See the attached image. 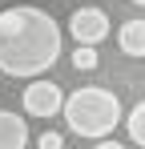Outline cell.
<instances>
[{"instance_id": "cell-1", "label": "cell", "mask_w": 145, "mask_h": 149, "mask_svg": "<svg viewBox=\"0 0 145 149\" xmlns=\"http://www.w3.org/2000/svg\"><path fill=\"white\" fill-rule=\"evenodd\" d=\"M61 61V24L36 4H12L0 12V73L40 77Z\"/></svg>"}, {"instance_id": "cell-2", "label": "cell", "mask_w": 145, "mask_h": 149, "mask_svg": "<svg viewBox=\"0 0 145 149\" xmlns=\"http://www.w3.org/2000/svg\"><path fill=\"white\" fill-rule=\"evenodd\" d=\"M61 117L69 125V133H77V137H89V141L113 137V129L121 125V101L117 93L89 85V89H77L61 101Z\"/></svg>"}, {"instance_id": "cell-3", "label": "cell", "mask_w": 145, "mask_h": 149, "mask_svg": "<svg viewBox=\"0 0 145 149\" xmlns=\"http://www.w3.org/2000/svg\"><path fill=\"white\" fill-rule=\"evenodd\" d=\"M20 101H24V113H28V117L48 121V117H56V113H61L65 89H61V85H52V81H40V77H28V89L20 93Z\"/></svg>"}, {"instance_id": "cell-4", "label": "cell", "mask_w": 145, "mask_h": 149, "mask_svg": "<svg viewBox=\"0 0 145 149\" xmlns=\"http://www.w3.org/2000/svg\"><path fill=\"white\" fill-rule=\"evenodd\" d=\"M69 32L77 45H101L109 36V16L101 8H77L69 16Z\"/></svg>"}, {"instance_id": "cell-5", "label": "cell", "mask_w": 145, "mask_h": 149, "mask_svg": "<svg viewBox=\"0 0 145 149\" xmlns=\"http://www.w3.org/2000/svg\"><path fill=\"white\" fill-rule=\"evenodd\" d=\"M28 145V125L20 113L0 109V149H24Z\"/></svg>"}, {"instance_id": "cell-6", "label": "cell", "mask_w": 145, "mask_h": 149, "mask_svg": "<svg viewBox=\"0 0 145 149\" xmlns=\"http://www.w3.org/2000/svg\"><path fill=\"white\" fill-rule=\"evenodd\" d=\"M117 45L125 56H145V20H125L117 28Z\"/></svg>"}, {"instance_id": "cell-7", "label": "cell", "mask_w": 145, "mask_h": 149, "mask_svg": "<svg viewBox=\"0 0 145 149\" xmlns=\"http://www.w3.org/2000/svg\"><path fill=\"white\" fill-rule=\"evenodd\" d=\"M125 133H129L133 145L145 149V101H137V105L129 109V117H125Z\"/></svg>"}, {"instance_id": "cell-8", "label": "cell", "mask_w": 145, "mask_h": 149, "mask_svg": "<svg viewBox=\"0 0 145 149\" xmlns=\"http://www.w3.org/2000/svg\"><path fill=\"white\" fill-rule=\"evenodd\" d=\"M97 61H101V56H97V45H77V49H72V69H77V73H93Z\"/></svg>"}, {"instance_id": "cell-9", "label": "cell", "mask_w": 145, "mask_h": 149, "mask_svg": "<svg viewBox=\"0 0 145 149\" xmlns=\"http://www.w3.org/2000/svg\"><path fill=\"white\" fill-rule=\"evenodd\" d=\"M36 149H65V137H61L56 129H45V133L36 137Z\"/></svg>"}, {"instance_id": "cell-10", "label": "cell", "mask_w": 145, "mask_h": 149, "mask_svg": "<svg viewBox=\"0 0 145 149\" xmlns=\"http://www.w3.org/2000/svg\"><path fill=\"white\" fill-rule=\"evenodd\" d=\"M93 149H125V145H121V141H113V137H97Z\"/></svg>"}, {"instance_id": "cell-11", "label": "cell", "mask_w": 145, "mask_h": 149, "mask_svg": "<svg viewBox=\"0 0 145 149\" xmlns=\"http://www.w3.org/2000/svg\"><path fill=\"white\" fill-rule=\"evenodd\" d=\"M133 4H141V8H145V0H133Z\"/></svg>"}]
</instances>
